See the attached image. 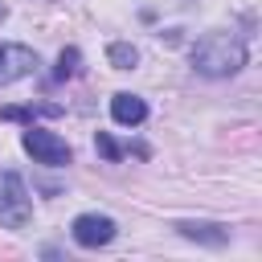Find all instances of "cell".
I'll use <instances>...</instances> for the list:
<instances>
[{
	"label": "cell",
	"mask_w": 262,
	"mask_h": 262,
	"mask_svg": "<svg viewBox=\"0 0 262 262\" xmlns=\"http://www.w3.org/2000/svg\"><path fill=\"white\" fill-rule=\"evenodd\" d=\"M246 66V45L233 33H205L192 45V70L205 78H229Z\"/></svg>",
	"instance_id": "cell-1"
},
{
	"label": "cell",
	"mask_w": 262,
	"mask_h": 262,
	"mask_svg": "<svg viewBox=\"0 0 262 262\" xmlns=\"http://www.w3.org/2000/svg\"><path fill=\"white\" fill-rule=\"evenodd\" d=\"M29 217H33V205H29V192H25L20 176L0 168V225L4 229H25Z\"/></svg>",
	"instance_id": "cell-2"
},
{
	"label": "cell",
	"mask_w": 262,
	"mask_h": 262,
	"mask_svg": "<svg viewBox=\"0 0 262 262\" xmlns=\"http://www.w3.org/2000/svg\"><path fill=\"white\" fill-rule=\"evenodd\" d=\"M20 147L37 160V164H45V168H66L70 164V143L61 139V135H53V131H41V127H33L29 123V131L20 135Z\"/></svg>",
	"instance_id": "cell-3"
},
{
	"label": "cell",
	"mask_w": 262,
	"mask_h": 262,
	"mask_svg": "<svg viewBox=\"0 0 262 262\" xmlns=\"http://www.w3.org/2000/svg\"><path fill=\"white\" fill-rule=\"evenodd\" d=\"M70 233H74V242H78V246L98 250V246H106V242L115 237V221H111V217H102V213H82V217H74Z\"/></svg>",
	"instance_id": "cell-4"
},
{
	"label": "cell",
	"mask_w": 262,
	"mask_h": 262,
	"mask_svg": "<svg viewBox=\"0 0 262 262\" xmlns=\"http://www.w3.org/2000/svg\"><path fill=\"white\" fill-rule=\"evenodd\" d=\"M37 70V53L29 45H12V41H0V86L16 82V78H29Z\"/></svg>",
	"instance_id": "cell-5"
},
{
	"label": "cell",
	"mask_w": 262,
	"mask_h": 262,
	"mask_svg": "<svg viewBox=\"0 0 262 262\" xmlns=\"http://www.w3.org/2000/svg\"><path fill=\"white\" fill-rule=\"evenodd\" d=\"M111 119H115L119 127H139V123L147 119V102H143L139 94H115V98H111Z\"/></svg>",
	"instance_id": "cell-6"
},
{
	"label": "cell",
	"mask_w": 262,
	"mask_h": 262,
	"mask_svg": "<svg viewBox=\"0 0 262 262\" xmlns=\"http://www.w3.org/2000/svg\"><path fill=\"white\" fill-rule=\"evenodd\" d=\"M61 111L57 106H4L0 119H12V123H33V119H57Z\"/></svg>",
	"instance_id": "cell-7"
},
{
	"label": "cell",
	"mask_w": 262,
	"mask_h": 262,
	"mask_svg": "<svg viewBox=\"0 0 262 262\" xmlns=\"http://www.w3.org/2000/svg\"><path fill=\"white\" fill-rule=\"evenodd\" d=\"M106 61H111L115 70H131V66L139 61V49H135L131 41H115V45L106 49Z\"/></svg>",
	"instance_id": "cell-8"
},
{
	"label": "cell",
	"mask_w": 262,
	"mask_h": 262,
	"mask_svg": "<svg viewBox=\"0 0 262 262\" xmlns=\"http://www.w3.org/2000/svg\"><path fill=\"white\" fill-rule=\"evenodd\" d=\"M213 229H217V225H192V221H184V225H180V233H184V237H201V242H213V246H221L229 233H213Z\"/></svg>",
	"instance_id": "cell-9"
},
{
	"label": "cell",
	"mask_w": 262,
	"mask_h": 262,
	"mask_svg": "<svg viewBox=\"0 0 262 262\" xmlns=\"http://www.w3.org/2000/svg\"><path fill=\"white\" fill-rule=\"evenodd\" d=\"M78 61H82V53L70 45V49H61V57H57V70H53V74H57V78H74V74H78Z\"/></svg>",
	"instance_id": "cell-10"
},
{
	"label": "cell",
	"mask_w": 262,
	"mask_h": 262,
	"mask_svg": "<svg viewBox=\"0 0 262 262\" xmlns=\"http://www.w3.org/2000/svg\"><path fill=\"white\" fill-rule=\"evenodd\" d=\"M94 147H98V151H102L106 160H119V156H123V151H119V143H115L111 135H102V131H98V139H94Z\"/></svg>",
	"instance_id": "cell-11"
}]
</instances>
